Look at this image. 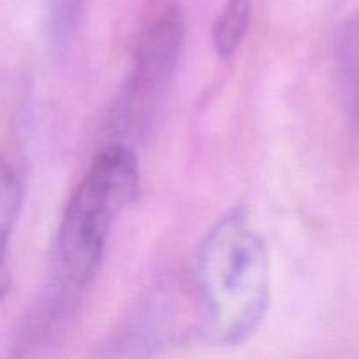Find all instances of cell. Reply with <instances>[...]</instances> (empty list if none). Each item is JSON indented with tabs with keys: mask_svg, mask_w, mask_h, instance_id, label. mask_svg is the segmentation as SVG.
<instances>
[{
	"mask_svg": "<svg viewBox=\"0 0 359 359\" xmlns=\"http://www.w3.org/2000/svg\"><path fill=\"white\" fill-rule=\"evenodd\" d=\"M333 69L349 125L359 132V13L347 18L337 34Z\"/></svg>",
	"mask_w": 359,
	"mask_h": 359,
	"instance_id": "obj_5",
	"label": "cell"
},
{
	"mask_svg": "<svg viewBox=\"0 0 359 359\" xmlns=\"http://www.w3.org/2000/svg\"><path fill=\"white\" fill-rule=\"evenodd\" d=\"M139 165L133 147L111 142L91 161L70 195L56 238L55 266L86 291L97 277L119 214L137 198Z\"/></svg>",
	"mask_w": 359,
	"mask_h": 359,
	"instance_id": "obj_2",
	"label": "cell"
},
{
	"mask_svg": "<svg viewBox=\"0 0 359 359\" xmlns=\"http://www.w3.org/2000/svg\"><path fill=\"white\" fill-rule=\"evenodd\" d=\"M23 207V184L16 170L0 156V300L11 290L9 244Z\"/></svg>",
	"mask_w": 359,
	"mask_h": 359,
	"instance_id": "obj_6",
	"label": "cell"
},
{
	"mask_svg": "<svg viewBox=\"0 0 359 359\" xmlns=\"http://www.w3.org/2000/svg\"><path fill=\"white\" fill-rule=\"evenodd\" d=\"M196 283L212 342L244 344L265 321L272 263L265 241L242 210H231L207 231L196 255Z\"/></svg>",
	"mask_w": 359,
	"mask_h": 359,
	"instance_id": "obj_1",
	"label": "cell"
},
{
	"mask_svg": "<svg viewBox=\"0 0 359 359\" xmlns=\"http://www.w3.org/2000/svg\"><path fill=\"white\" fill-rule=\"evenodd\" d=\"M186 27L181 11L168 6L147 25L133 55L114 107L112 128L119 142L132 146L153 132L184 48Z\"/></svg>",
	"mask_w": 359,
	"mask_h": 359,
	"instance_id": "obj_3",
	"label": "cell"
},
{
	"mask_svg": "<svg viewBox=\"0 0 359 359\" xmlns=\"http://www.w3.org/2000/svg\"><path fill=\"white\" fill-rule=\"evenodd\" d=\"M84 290L53 269L18 333L16 354L37 356L62 340L74 318Z\"/></svg>",
	"mask_w": 359,
	"mask_h": 359,
	"instance_id": "obj_4",
	"label": "cell"
},
{
	"mask_svg": "<svg viewBox=\"0 0 359 359\" xmlns=\"http://www.w3.org/2000/svg\"><path fill=\"white\" fill-rule=\"evenodd\" d=\"M88 0H48V28L51 44L56 51H65L72 44L84 13Z\"/></svg>",
	"mask_w": 359,
	"mask_h": 359,
	"instance_id": "obj_8",
	"label": "cell"
},
{
	"mask_svg": "<svg viewBox=\"0 0 359 359\" xmlns=\"http://www.w3.org/2000/svg\"><path fill=\"white\" fill-rule=\"evenodd\" d=\"M252 0H226L212 28V42L221 60H231L248 35Z\"/></svg>",
	"mask_w": 359,
	"mask_h": 359,
	"instance_id": "obj_7",
	"label": "cell"
}]
</instances>
